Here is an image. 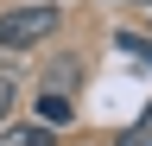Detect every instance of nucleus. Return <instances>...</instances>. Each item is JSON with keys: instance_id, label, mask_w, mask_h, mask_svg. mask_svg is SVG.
I'll list each match as a JSON object with an SVG mask.
<instances>
[{"instance_id": "5", "label": "nucleus", "mask_w": 152, "mask_h": 146, "mask_svg": "<svg viewBox=\"0 0 152 146\" xmlns=\"http://www.w3.org/2000/svg\"><path fill=\"white\" fill-rule=\"evenodd\" d=\"M70 83H76V64L64 57V64H57V70H51V76H45V89H70Z\"/></svg>"}, {"instance_id": "4", "label": "nucleus", "mask_w": 152, "mask_h": 146, "mask_svg": "<svg viewBox=\"0 0 152 146\" xmlns=\"http://www.w3.org/2000/svg\"><path fill=\"white\" fill-rule=\"evenodd\" d=\"M114 146H152V108H146V114L133 121V127H127V134L114 140Z\"/></svg>"}, {"instance_id": "2", "label": "nucleus", "mask_w": 152, "mask_h": 146, "mask_svg": "<svg viewBox=\"0 0 152 146\" xmlns=\"http://www.w3.org/2000/svg\"><path fill=\"white\" fill-rule=\"evenodd\" d=\"M0 146H51V134H45V121H19V127L0 121Z\"/></svg>"}, {"instance_id": "3", "label": "nucleus", "mask_w": 152, "mask_h": 146, "mask_svg": "<svg viewBox=\"0 0 152 146\" xmlns=\"http://www.w3.org/2000/svg\"><path fill=\"white\" fill-rule=\"evenodd\" d=\"M76 114V108H70V95H51V89H45V102H38V121H45V127H64Z\"/></svg>"}, {"instance_id": "6", "label": "nucleus", "mask_w": 152, "mask_h": 146, "mask_svg": "<svg viewBox=\"0 0 152 146\" xmlns=\"http://www.w3.org/2000/svg\"><path fill=\"white\" fill-rule=\"evenodd\" d=\"M7 114H13V83L0 76V121H7Z\"/></svg>"}, {"instance_id": "1", "label": "nucleus", "mask_w": 152, "mask_h": 146, "mask_svg": "<svg viewBox=\"0 0 152 146\" xmlns=\"http://www.w3.org/2000/svg\"><path fill=\"white\" fill-rule=\"evenodd\" d=\"M57 26H64L57 7H13V13H0V45L7 51H32V45H45Z\"/></svg>"}]
</instances>
